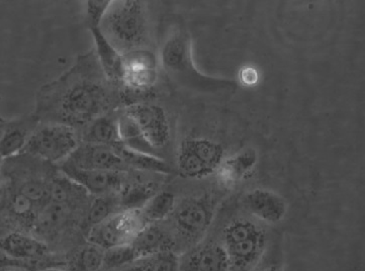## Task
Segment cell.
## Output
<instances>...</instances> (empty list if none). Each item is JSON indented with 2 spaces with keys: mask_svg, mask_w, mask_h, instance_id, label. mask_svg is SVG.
Segmentation results:
<instances>
[{
  "mask_svg": "<svg viewBox=\"0 0 365 271\" xmlns=\"http://www.w3.org/2000/svg\"><path fill=\"white\" fill-rule=\"evenodd\" d=\"M123 105L120 87L106 76L93 49L77 56L66 72L38 89L34 113L42 123H63L79 131L117 113Z\"/></svg>",
  "mask_w": 365,
  "mask_h": 271,
  "instance_id": "obj_1",
  "label": "cell"
},
{
  "mask_svg": "<svg viewBox=\"0 0 365 271\" xmlns=\"http://www.w3.org/2000/svg\"><path fill=\"white\" fill-rule=\"evenodd\" d=\"M160 63L173 81L198 93H216L236 88V82L209 77L198 71L193 61L192 40L182 29L173 31L164 41Z\"/></svg>",
  "mask_w": 365,
  "mask_h": 271,
  "instance_id": "obj_2",
  "label": "cell"
},
{
  "mask_svg": "<svg viewBox=\"0 0 365 271\" xmlns=\"http://www.w3.org/2000/svg\"><path fill=\"white\" fill-rule=\"evenodd\" d=\"M99 29L108 43L120 55L145 48L148 38L149 24L144 2L112 0Z\"/></svg>",
  "mask_w": 365,
  "mask_h": 271,
  "instance_id": "obj_3",
  "label": "cell"
},
{
  "mask_svg": "<svg viewBox=\"0 0 365 271\" xmlns=\"http://www.w3.org/2000/svg\"><path fill=\"white\" fill-rule=\"evenodd\" d=\"M222 238L230 265L240 270L248 271L257 265L267 245L264 229L246 219L229 223L223 230Z\"/></svg>",
  "mask_w": 365,
  "mask_h": 271,
  "instance_id": "obj_4",
  "label": "cell"
},
{
  "mask_svg": "<svg viewBox=\"0 0 365 271\" xmlns=\"http://www.w3.org/2000/svg\"><path fill=\"white\" fill-rule=\"evenodd\" d=\"M81 145L78 130L63 123H42L31 135L23 153L49 164H61Z\"/></svg>",
  "mask_w": 365,
  "mask_h": 271,
  "instance_id": "obj_5",
  "label": "cell"
},
{
  "mask_svg": "<svg viewBox=\"0 0 365 271\" xmlns=\"http://www.w3.org/2000/svg\"><path fill=\"white\" fill-rule=\"evenodd\" d=\"M158 78V59L152 51L146 48L133 50L122 55V91L124 106L132 98H140L148 93Z\"/></svg>",
  "mask_w": 365,
  "mask_h": 271,
  "instance_id": "obj_6",
  "label": "cell"
},
{
  "mask_svg": "<svg viewBox=\"0 0 365 271\" xmlns=\"http://www.w3.org/2000/svg\"><path fill=\"white\" fill-rule=\"evenodd\" d=\"M224 155V147L220 143L205 138H187L178 147V171L186 178H207L216 173Z\"/></svg>",
  "mask_w": 365,
  "mask_h": 271,
  "instance_id": "obj_7",
  "label": "cell"
},
{
  "mask_svg": "<svg viewBox=\"0 0 365 271\" xmlns=\"http://www.w3.org/2000/svg\"><path fill=\"white\" fill-rule=\"evenodd\" d=\"M146 225L141 210H120L89 229V243L103 249L127 245Z\"/></svg>",
  "mask_w": 365,
  "mask_h": 271,
  "instance_id": "obj_8",
  "label": "cell"
},
{
  "mask_svg": "<svg viewBox=\"0 0 365 271\" xmlns=\"http://www.w3.org/2000/svg\"><path fill=\"white\" fill-rule=\"evenodd\" d=\"M215 210L216 202L210 195L186 198L173 213L176 230L187 240H200L211 226Z\"/></svg>",
  "mask_w": 365,
  "mask_h": 271,
  "instance_id": "obj_9",
  "label": "cell"
},
{
  "mask_svg": "<svg viewBox=\"0 0 365 271\" xmlns=\"http://www.w3.org/2000/svg\"><path fill=\"white\" fill-rule=\"evenodd\" d=\"M123 111L136 123L157 155L161 150L168 148L171 142V128L168 113L163 108L153 103L138 101L124 106Z\"/></svg>",
  "mask_w": 365,
  "mask_h": 271,
  "instance_id": "obj_10",
  "label": "cell"
},
{
  "mask_svg": "<svg viewBox=\"0 0 365 271\" xmlns=\"http://www.w3.org/2000/svg\"><path fill=\"white\" fill-rule=\"evenodd\" d=\"M59 165V171L81 185L93 198L118 197L129 183L128 173L86 170L77 168L66 161Z\"/></svg>",
  "mask_w": 365,
  "mask_h": 271,
  "instance_id": "obj_11",
  "label": "cell"
},
{
  "mask_svg": "<svg viewBox=\"0 0 365 271\" xmlns=\"http://www.w3.org/2000/svg\"><path fill=\"white\" fill-rule=\"evenodd\" d=\"M66 162L86 170L120 171L129 173L130 168L113 148L103 145L81 143Z\"/></svg>",
  "mask_w": 365,
  "mask_h": 271,
  "instance_id": "obj_12",
  "label": "cell"
},
{
  "mask_svg": "<svg viewBox=\"0 0 365 271\" xmlns=\"http://www.w3.org/2000/svg\"><path fill=\"white\" fill-rule=\"evenodd\" d=\"M228 255L222 244H200L178 259L180 271H229Z\"/></svg>",
  "mask_w": 365,
  "mask_h": 271,
  "instance_id": "obj_13",
  "label": "cell"
},
{
  "mask_svg": "<svg viewBox=\"0 0 365 271\" xmlns=\"http://www.w3.org/2000/svg\"><path fill=\"white\" fill-rule=\"evenodd\" d=\"M40 125V118L34 113L6 121L0 137V158L4 160L23 153L31 135Z\"/></svg>",
  "mask_w": 365,
  "mask_h": 271,
  "instance_id": "obj_14",
  "label": "cell"
},
{
  "mask_svg": "<svg viewBox=\"0 0 365 271\" xmlns=\"http://www.w3.org/2000/svg\"><path fill=\"white\" fill-rule=\"evenodd\" d=\"M246 210L260 221L277 224L285 217L287 205L284 198L264 188L249 191L244 198Z\"/></svg>",
  "mask_w": 365,
  "mask_h": 271,
  "instance_id": "obj_15",
  "label": "cell"
},
{
  "mask_svg": "<svg viewBox=\"0 0 365 271\" xmlns=\"http://www.w3.org/2000/svg\"><path fill=\"white\" fill-rule=\"evenodd\" d=\"M0 250L7 258L23 263L40 260L48 252L45 243L21 232H13L2 238Z\"/></svg>",
  "mask_w": 365,
  "mask_h": 271,
  "instance_id": "obj_16",
  "label": "cell"
},
{
  "mask_svg": "<svg viewBox=\"0 0 365 271\" xmlns=\"http://www.w3.org/2000/svg\"><path fill=\"white\" fill-rule=\"evenodd\" d=\"M258 162L257 152L252 148L241 150L233 156L224 159L217 169V179L226 188L238 185L252 173Z\"/></svg>",
  "mask_w": 365,
  "mask_h": 271,
  "instance_id": "obj_17",
  "label": "cell"
},
{
  "mask_svg": "<svg viewBox=\"0 0 365 271\" xmlns=\"http://www.w3.org/2000/svg\"><path fill=\"white\" fill-rule=\"evenodd\" d=\"M139 258L149 257L164 252H170L174 245L173 236L166 230L156 225L147 224L130 243Z\"/></svg>",
  "mask_w": 365,
  "mask_h": 271,
  "instance_id": "obj_18",
  "label": "cell"
},
{
  "mask_svg": "<svg viewBox=\"0 0 365 271\" xmlns=\"http://www.w3.org/2000/svg\"><path fill=\"white\" fill-rule=\"evenodd\" d=\"M118 113L99 118L79 130L81 143L113 147L120 142L118 129Z\"/></svg>",
  "mask_w": 365,
  "mask_h": 271,
  "instance_id": "obj_19",
  "label": "cell"
},
{
  "mask_svg": "<svg viewBox=\"0 0 365 271\" xmlns=\"http://www.w3.org/2000/svg\"><path fill=\"white\" fill-rule=\"evenodd\" d=\"M91 31L96 43L94 51L106 76L120 86V75H122V55L108 43L101 33V29H93Z\"/></svg>",
  "mask_w": 365,
  "mask_h": 271,
  "instance_id": "obj_20",
  "label": "cell"
},
{
  "mask_svg": "<svg viewBox=\"0 0 365 271\" xmlns=\"http://www.w3.org/2000/svg\"><path fill=\"white\" fill-rule=\"evenodd\" d=\"M72 209L64 203L49 202L38 212L31 228L42 236L56 232L68 222Z\"/></svg>",
  "mask_w": 365,
  "mask_h": 271,
  "instance_id": "obj_21",
  "label": "cell"
},
{
  "mask_svg": "<svg viewBox=\"0 0 365 271\" xmlns=\"http://www.w3.org/2000/svg\"><path fill=\"white\" fill-rule=\"evenodd\" d=\"M110 148L115 150L120 155V158L125 161L130 170V169H135V170L147 171V173L157 174L171 173L170 167L161 157L133 151V150L125 147L122 142H118V144L110 147Z\"/></svg>",
  "mask_w": 365,
  "mask_h": 271,
  "instance_id": "obj_22",
  "label": "cell"
},
{
  "mask_svg": "<svg viewBox=\"0 0 365 271\" xmlns=\"http://www.w3.org/2000/svg\"><path fill=\"white\" fill-rule=\"evenodd\" d=\"M118 129L120 142L128 149L139 152V153L158 156L145 139L144 135L138 128L136 123L123 111V108H120L118 113Z\"/></svg>",
  "mask_w": 365,
  "mask_h": 271,
  "instance_id": "obj_23",
  "label": "cell"
},
{
  "mask_svg": "<svg viewBox=\"0 0 365 271\" xmlns=\"http://www.w3.org/2000/svg\"><path fill=\"white\" fill-rule=\"evenodd\" d=\"M176 207L175 195L169 191H158L141 209L147 224L160 222L173 215Z\"/></svg>",
  "mask_w": 365,
  "mask_h": 271,
  "instance_id": "obj_24",
  "label": "cell"
},
{
  "mask_svg": "<svg viewBox=\"0 0 365 271\" xmlns=\"http://www.w3.org/2000/svg\"><path fill=\"white\" fill-rule=\"evenodd\" d=\"M113 271H178V258L170 251L139 259Z\"/></svg>",
  "mask_w": 365,
  "mask_h": 271,
  "instance_id": "obj_25",
  "label": "cell"
},
{
  "mask_svg": "<svg viewBox=\"0 0 365 271\" xmlns=\"http://www.w3.org/2000/svg\"><path fill=\"white\" fill-rule=\"evenodd\" d=\"M6 210L14 219L33 227L38 212L42 209L35 203L14 190L7 200Z\"/></svg>",
  "mask_w": 365,
  "mask_h": 271,
  "instance_id": "obj_26",
  "label": "cell"
},
{
  "mask_svg": "<svg viewBox=\"0 0 365 271\" xmlns=\"http://www.w3.org/2000/svg\"><path fill=\"white\" fill-rule=\"evenodd\" d=\"M118 197L93 198L86 210V223L89 229L106 221L115 213L120 212Z\"/></svg>",
  "mask_w": 365,
  "mask_h": 271,
  "instance_id": "obj_27",
  "label": "cell"
},
{
  "mask_svg": "<svg viewBox=\"0 0 365 271\" xmlns=\"http://www.w3.org/2000/svg\"><path fill=\"white\" fill-rule=\"evenodd\" d=\"M105 249L89 243L82 247L71 261L72 271H101L103 270Z\"/></svg>",
  "mask_w": 365,
  "mask_h": 271,
  "instance_id": "obj_28",
  "label": "cell"
},
{
  "mask_svg": "<svg viewBox=\"0 0 365 271\" xmlns=\"http://www.w3.org/2000/svg\"><path fill=\"white\" fill-rule=\"evenodd\" d=\"M139 259V256L130 244L110 247L105 249L103 270L108 271L120 270Z\"/></svg>",
  "mask_w": 365,
  "mask_h": 271,
  "instance_id": "obj_29",
  "label": "cell"
},
{
  "mask_svg": "<svg viewBox=\"0 0 365 271\" xmlns=\"http://www.w3.org/2000/svg\"><path fill=\"white\" fill-rule=\"evenodd\" d=\"M112 0H89L86 4V24L88 30L99 28Z\"/></svg>",
  "mask_w": 365,
  "mask_h": 271,
  "instance_id": "obj_30",
  "label": "cell"
},
{
  "mask_svg": "<svg viewBox=\"0 0 365 271\" xmlns=\"http://www.w3.org/2000/svg\"><path fill=\"white\" fill-rule=\"evenodd\" d=\"M0 271H33V270L26 263L7 258V260L0 262Z\"/></svg>",
  "mask_w": 365,
  "mask_h": 271,
  "instance_id": "obj_31",
  "label": "cell"
},
{
  "mask_svg": "<svg viewBox=\"0 0 365 271\" xmlns=\"http://www.w3.org/2000/svg\"><path fill=\"white\" fill-rule=\"evenodd\" d=\"M241 81L245 86H251L256 84V82L259 79V75L254 68L247 67L241 70L240 73Z\"/></svg>",
  "mask_w": 365,
  "mask_h": 271,
  "instance_id": "obj_32",
  "label": "cell"
},
{
  "mask_svg": "<svg viewBox=\"0 0 365 271\" xmlns=\"http://www.w3.org/2000/svg\"><path fill=\"white\" fill-rule=\"evenodd\" d=\"M6 120L0 118V137H1L2 133H4V127H6Z\"/></svg>",
  "mask_w": 365,
  "mask_h": 271,
  "instance_id": "obj_33",
  "label": "cell"
},
{
  "mask_svg": "<svg viewBox=\"0 0 365 271\" xmlns=\"http://www.w3.org/2000/svg\"><path fill=\"white\" fill-rule=\"evenodd\" d=\"M38 271H72V270H65V268L50 267V268H45V270H38Z\"/></svg>",
  "mask_w": 365,
  "mask_h": 271,
  "instance_id": "obj_34",
  "label": "cell"
},
{
  "mask_svg": "<svg viewBox=\"0 0 365 271\" xmlns=\"http://www.w3.org/2000/svg\"><path fill=\"white\" fill-rule=\"evenodd\" d=\"M260 271H279L277 266H268V267L263 268Z\"/></svg>",
  "mask_w": 365,
  "mask_h": 271,
  "instance_id": "obj_35",
  "label": "cell"
},
{
  "mask_svg": "<svg viewBox=\"0 0 365 271\" xmlns=\"http://www.w3.org/2000/svg\"><path fill=\"white\" fill-rule=\"evenodd\" d=\"M229 271H245V270H236V268H230Z\"/></svg>",
  "mask_w": 365,
  "mask_h": 271,
  "instance_id": "obj_36",
  "label": "cell"
}]
</instances>
